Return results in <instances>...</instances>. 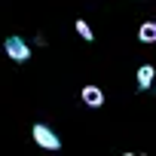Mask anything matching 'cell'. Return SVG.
Here are the masks:
<instances>
[{"label":"cell","instance_id":"1","mask_svg":"<svg viewBox=\"0 0 156 156\" xmlns=\"http://www.w3.org/2000/svg\"><path fill=\"white\" fill-rule=\"evenodd\" d=\"M3 52H6V55H9L16 64H25V61H31V46H28L22 37H16V34L3 40Z\"/></svg>","mask_w":156,"mask_h":156},{"label":"cell","instance_id":"2","mask_svg":"<svg viewBox=\"0 0 156 156\" xmlns=\"http://www.w3.org/2000/svg\"><path fill=\"white\" fill-rule=\"evenodd\" d=\"M31 135H34L37 147H43V150H58V147H61V138H58L46 122H37V126L31 129Z\"/></svg>","mask_w":156,"mask_h":156},{"label":"cell","instance_id":"3","mask_svg":"<svg viewBox=\"0 0 156 156\" xmlns=\"http://www.w3.org/2000/svg\"><path fill=\"white\" fill-rule=\"evenodd\" d=\"M83 104H89V107H101L104 104V92L98 89V86H83Z\"/></svg>","mask_w":156,"mask_h":156},{"label":"cell","instance_id":"4","mask_svg":"<svg viewBox=\"0 0 156 156\" xmlns=\"http://www.w3.org/2000/svg\"><path fill=\"white\" fill-rule=\"evenodd\" d=\"M153 76H156L153 64H141V67H138V89H141V92H147V89L153 86Z\"/></svg>","mask_w":156,"mask_h":156},{"label":"cell","instance_id":"5","mask_svg":"<svg viewBox=\"0 0 156 156\" xmlns=\"http://www.w3.org/2000/svg\"><path fill=\"white\" fill-rule=\"evenodd\" d=\"M138 40L141 43H156V22H144L138 28Z\"/></svg>","mask_w":156,"mask_h":156},{"label":"cell","instance_id":"6","mask_svg":"<svg viewBox=\"0 0 156 156\" xmlns=\"http://www.w3.org/2000/svg\"><path fill=\"white\" fill-rule=\"evenodd\" d=\"M73 28H76V34H80V37H83L86 43H92V40H95V34H92V28H89V25H86L83 19H76V25H73Z\"/></svg>","mask_w":156,"mask_h":156},{"label":"cell","instance_id":"7","mask_svg":"<svg viewBox=\"0 0 156 156\" xmlns=\"http://www.w3.org/2000/svg\"><path fill=\"white\" fill-rule=\"evenodd\" d=\"M122 156H138V153H122Z\"/></svg>","mask_w":156,"mask_h":156}]
</instances>
